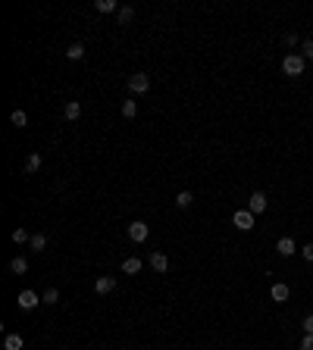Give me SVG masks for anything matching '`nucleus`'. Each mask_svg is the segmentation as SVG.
Masks as SVG:
<instances>
[{
  "label": "nucleus",
  "mask_w": 313,
  "mask_h": 350,
  "mask_svg": "<svg viewBox=\"0 0 313 350\" xmlns=\"http://www.w3.org/2000/svg\"><path fill=\"white\" fill-rule=\"evenodd\" d=\"M304 66H307V60L301 53H285V60H282V72L285 75H292V78H298L301 72H304Z\"/></svg>",
  "instance_id": "obj_1"
},
{
  "label": "nucleus",
  "mask_w": 313,
  "mask_h": 350,
  "mask_svg": "<svg viewBox=\"0 0 313 350\" xmlns=\"http://www.w3.org/2000/svg\"><path fill=\"white\" fill-rule=\"evenodd\" d=\"M147 235H150V225H147V222H141V219L129 222V238H132L135 244H144V241H147Z\"/></svg>",
  "instance_id": "obj_2"
},
{
  "label": "nucleus",
  "mask_w": 313,
  "mask_h": 350,
  "mask_svg": "<svg viewBox=\"0 0 313 350\" xmlns=\"http://www.w3.org/2000/svg\"><path fill=\"white\" fill-rule=\"evenodd\" d=\"M129 91H132V94H147V91H150V75L135 72V75L129 78Z\"/></svg>",
  "instance_id": "obj_3"
},
{
  "label": "nucleus",
  "mask_w": 313,
  "mask_h": 350,
  "mask_svg": "<svg viewBox=\"0 0 313 350\" xmlns=\"http://www.w3.org/2000/svg\"><path fill=\"white\" fill-rule=\"evenodd\" d=\"M232 225L241 228V231H251L254 228V213H251V209H238V213L232 216Z\"/></svg>",
  "instance_id": "obj_4"
},
{
  "label": "nucleus",
  "mask_w": 313,
  "mask_h": 350,
  "mask_svg": "<svg viewBox=\"0 0 313 350\" xmlns=\"http://www.w3.org/2000/svg\"><path fill=\"white\" fill-rule=\"evenodd\" d=\"M266 206H270L266 194H263V191H254V194H251V200H248V209H251L254 216H260V213H266Z\"/></svg>",
  "instance_id": "obj_5"
},
{
  "label": "nucleus",
  "mask_w": 313,
  "mask_h": 350,
  "mask_svg": "<svg viewBox=\"0 0 313 350\" xmlns=\"http://www.w3.org/2000/svg\"><path fill=\"white\" fill-rule=\"evenodd\" d=\"M150 269H154V272H160V275H163V272H169V256L166 253H150Z\"/></svg>",
  "instance_id": "obj_6"
},
{
  "label": "nucleus",
  "mask_w": 313,
  "mask_h": 350,
  "mask_svg": "<svg viewBox=\"0 0 313 350\" xmlns=\"http://www.w3.org/2000/svg\"><path fill=\"white\" fill-rule=\"evenodd\" d=\"M270 294H273V300H276V303H285L288 297H292V288H288L285 282H276V285L270 288Z\"/></svg>",
  "instance_id": "obj_7"
},
{
  "label": "nucleus",
  "mask_w": 313,
  "mask_h": 350,
  "mask_svg": "<svg viewBox=\"0 0 313 350\" xmlns=\"http://www.w3.org/2000/svg\"><path fill=\"white\" fill-rule=\"evenodd\" d=\"M38 303H41V297L34 294V291H22L19 294V310H34Z\"/></svg>",
  "instance_id": "obj_8"
},
{
  "label": "nucleus",
  "mask_w": 313,
  "mask_h": 350,
  "mask_svg": "<svg viewBox=\"0 0 313 350\" xmlns=\"http://www.w3.org/2000/svg\"><path fill=\"white\" fill-rule=\"evenodd\" d=\"M113 288H116V278H113V275H100L97 282H94V291H97V294H110Z\"/></svg>",
  "instance_id": "obj_9"
},
{
  "label": "nucleus",
  "mask_w": 313,
  "mask_h": 350,
  "mask_svg": "<svg viewBox=\"0 0 313 350\" xmlns=\"http://www.w3.org/2000/svg\"><path fill=\"white\" fill-rule=\"evenodd\" d=\"M63 116H66L69 122H75L78 116H82V103H78V100H66V107H63Z\"/></svg>",
  "instance_id": "obj_10"
},
{
  "label": "nucleus",
  "mask_w": 313,
  "mask_h": 350,
  "mask_svg": "<svg viewBox=\"0 0 313 350\" xmlns=\"http://www.w3.org/2000/svg\"><path fill=\"white\" fill-rule=\"evenodd\" d=\"M9 272H13V275H25L28 272V260H25V256H13V260H9Z\"/></svg>",
  "instance_id": "obj_11"
},
{
  "label": "nucleus",
  "mask_w": 313,
  "mask_h": 350,
  "mask_svg": "<svg viewBox=\"0 0 313 350\" xmlns=\"http://www.w3.org/2000/svg\"><path fill=\"white\" fill-rule=\"evenodd\" d=\"M276 250H279V256H295V241L292 238H279V244H276Z\"/></svg>",
  "instance_id": "obj_12"
},
{
  "label": "nucleus",
  "mask_w": 313,
  "mask_h": 350,
  "mask_svg": "<svg viewBox=\"0 0 313 350\" xmlns=\"http://www.w3.org/2000/svg\"><path fill=\"white\" fill-rule=\"evenodd\" d=\"M141 272V260L138 256H129V260L122 263V275H138Z\"/></svg>",
  "instance_id": "obj_13"
},
{
  "label": "nucleus",
  "mask_w": 313,
  "mask_h": 350,
  "mask_svg": "<svg viewBox=\"0 0 313 350\" xmlns=\"http://www.w3.org/2000/svg\"><path fill=\"white\" fill-rule=\"evenodd\" d=\"M41 166H44V157H41V154H31V157L25 160V175H34Z\"/></svg>",
  "instance_id": "obj_14"
},
{
  "label": "nucleus",
  "mask_w": 313,
  "mask_h": 350,
  "mask_svg": "<svg viewBox=\"0 0 313 350\" xmlns=\"http://www.w3.org/2000/svg\"><path fill=\"white\" fill-rule=\"evenodd\" d=\"M25 341H22V335H6L3 338V350H22Z\"/></svg>",
  "instance_id": "obj_15"
},
{
  "label": "nucleus",
  "mask_w": 313,
  "mask_h": 350,
  "mask_svg": "<svg viewBox=\"0 0 313 350\" xmlns=\"http://www.w3.org/2000/svg\"><path fill=\"white\" fill-rule=\"evenodd\" d=\"M9 122H13L16 128H25L28 125V113L25 110H13V113H9Z\"/></svg>",
  "instance_id": "obj_16"
},
{
  "label": "nucleus",
  "mask_w": 313,
  "mask_h": 350,
  "mask_svg": "<svg viewBox=\"0 0 313 350\" xmlns=\"http://www.w3.org/2000/svg\"><path fill=\"white\" fill-rule=\"evenodd\" d=\"M191 203H194V194H191V191H179V194H176V206H179V209H188Z\"/></svg>",
  "instance_id": "obj_17"
},
{
  "label": "nucleus",
  "mask_w": 313,
  "mask_h": 350,
  "mask_svg": "<svg viewBox=\"0 0 313 350\" xmlns=\"http://www.w3.org/2000/svg\"><path fill=\"white\" fill-rule=\"evenodd\" d=\"M94 9H97V13H113V9H122V6L116 3V0H97Z\"/></svg>",
  "instance_id": "obj_18"
},
{
  "label": "nucleus",
  "mask_w": 313,
  "mask_h": 350,
  "mask_svg": "<svg viewBox=\"0 0 313 350\" xmlns=\"http://www.w3.org/2000/svg\"><path fill=\"white\" fill-rule=\"evenodd\" d=\"M66 56H69V60H82V56H85V44H69Z\"/></svg>",
  "instance_id": "obj_19"
},
{
  "label": "nucleus",
  "mask_w": 313,
  "mask_h": 350,
  "mask_svg": "<svg viewBox=\"0 0 313 350\" xmlns=\"http://www.w3.org/2000/svg\"><path fill=\"white\" fill-rule=\"evenodd\" d=\"M132 19H135V9L132 6H122L119 9V25H132Z\"/></svg>",
  "instance_id": "obj_20"
},
{
  "label": "nucleus",
  "mask_w": 313,
  "mask_h": 350,
  "mask_svg": "<svg viewBox=\"0 0 313 350\" xmlns=\"http://www.w3.org/2000/svg\"><path fill=\"white\" fill-rule=\"evenodd\" d=\"M28 247H31V250H44V247H47V235H31Z\"/></svg>",
  "instance_id": "obj_21"
},
{
  "label": "nucleus",
  "mask_w": 313,
  "mask_h": 350,
  "mask_svg": "<svg viewBox=\"0 0 313 350\" xmlns=\"http://www.w3.org/2000/svg\"><path fill=\"white\" fill-rule=\"evenodd\" d=\"M44 303H47V307H53V303H60V291H56V288H47V291H44V297H41Z\"/></svg>",
  "instance_id": "obj_22"
},
{
  "label": "nucleus",
  "mask_w": 313,
  "mask_h": 350,
  "mask_svg": "<svg viewBox=\"0 0 313 350\" xmlns=\"http://www.w3.org/2000/svg\"><path fill=\"white\" fill-rule=\"evenodd\" d=\"M122 116H125V119H135V116H138V103L135 100H125L122 103Z\"/></svg>",
  "instance_id": "obj_23"
},
{
  "label": "nucleus",
  "mask_w": 313,
  "mask_h": 350,
  "mask_svg": "<svg viewBox=\"0 0 313 350\" xmlns=\"http://www.w3.org/2000/svg\"><path fill=\"white\" fill-rule=\"evenodd\" d=\"M13 241H16V244H25V241H31V235H28V231H25V228L19 225V228L13 231Z\"/></svg>",
  "instance_id": "obj_24"
},
{
  "label": "nucleus",
  "mask_w": 313,
  "mask_h": 350,
  "mask_svg": "<svg viewBox=\"0 0 313 350\" xmlns=\"http://www.w3.org/2000/svg\"><path fill=\"white\" fill-rule=\"evenodd\" d=\"M301 256H304L307 263H313V244H304V247H301Z\"/></svg>",
  "instance_id": "obj_25"
},
{
  "label": "nucleus",
  "mask_w": 313,
  "mask_h": 350,
  "mask_svg": "<svg viewBox=\"0 0 313 350\" xmlns=\"http://www.w3.org/2000/svg\"><path fill=\"white\" fill-rule=\"evenodd\" d=\"M301 325H304V335H313V313H310V316H304V322H301Z\"/></svg>",
  "instance_id": "obj_26"
},
{
  "label": "nucleus",
  "mask_w": 313,
  "mask_h": 350,
  "mask_svg": "<svg viewBox=\"0 0 313 350\" xmlns=\"http://www.w3.org/2000/svg\"><path fill=\"white\" fill-rule=\"evenodd\" d=\"M301 350H313V335H304V338H301Z\"/></svg>",
  "instance_id": "obj_27"
},
{
  "label": "nucleus",
  "mask_w": 313,
  "mask_h": 350,
  "mask_svg": "<svg viewBox=\"0 0 313 350\" xmlns=\"http://www.w3.org/2000/svg\"><path fill=\"white\" fill-rule=\"evenodd\" d=\"M301 56H304V60H310V56H313V41H304V53H301Z\"/></svg>",
  "instance_id": "obj_28"
}]
</instances>
